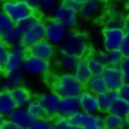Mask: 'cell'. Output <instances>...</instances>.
<instances>
[{
  "mask_svg": "<svg viewBox=\"0 0 129 129\" xmlns=\"http://www.w3.org/2000/svg\"><path fill=\"white\" fill-rule=\"evenodd\" d=\"M44 20L46 25V40L56 47H60L66 38L69 28L53 17Z\"/></svg>",
  "mask_w": 129,
  "mask_h": 129,
  "instance_id": "obj_7",
  "label": "cell"
},
{
  "mask_svg": "<svg viewBox=\"0 0 129 129\" xmlns=\"http://www.w3.org/2000/svg\"><path fill=\"white\" fill-rule=\"evenodd\" d=\"M52 17L65 25L69 29L76 28V27L79 23L80 19L78 12L69 9L62 6L61 3H59L55 7Z\"/></svg>",
  "mask_w": 129,
  "mask_h": 129,
  "instance_id": "obj_10",
  "label": "cell"
},
{
  "mask_svg": "<svg viewBox=\"0 0 129 129\" xmlns=\"http://www.w3.org/2000/svg\"><path fill=\"white\" fill-rule=\"evenodd\" d=\"M72 74L83 84H85L86 81L91 78L92 72L86 62L85 58H79L75 65L74 70H72Z\"/></svg>",
  "mask_w": 129,
  "mask_h": 129,
  "instance_id": "obj_24",
  "label": "cell"
},
{
  "mask_svg": "<svg viewBox=\"0 0 129 129\" xmlns=\"http://www.w3.org/2000/svg\"><path fill=\"white\" fill-rule=\"evenodd\" d=\"M108 112L121 118H127L129 116V102L118 96L112 102Z\"/></svg>",
  "mask_w": 129,
  "mask_h": 129,
  "instance_id": "obj_27",
  "label": "cell"
},
{
  "mask_svg": "<svg viewBox=\"0 0 129 129\" xmlns=\"http://www.w3.org/2000/svg\"><path fill=\"white\" fill-rule=\"evenodd\" d=\"M40 19H42V17L38 13H34L32 15H29L28 17L23 18V19L14 22V28L18 31V33L21 36H22L27 30H28Z\"/></svg>",
  "mask_w": 129,
  "mask_h": 129,
  "instance_id": "obj_28",
  "label": "cell"
},
{
  "mask_svg": "<svg viewBox=\"0 0 129 129\" xmlns=\"http://www.w3.org/2000/svg\"><path fill=\"white\" fill-rule=\"evenodd\" d=\"M118 50L124 57H129V32H127V31L125 32L121 46Z\"/></svg>",
  "mask_w": 129,
  "mask_h": 129,
  "instance_id": "obj_39",
  "label": "cell"
},
{
  "mask_svg": "<svg viewBox=\"0 0 129 129\" xmlns=\"http://www.w3.org/2000/svg\"><path fill=\"white\" fill-rule=\"evenodd\" d=\"M61 0H39V7L38 13L43 19H47L52 17L57 5Z\"/></svg>",
  "mask_w": 129,
  "mask_h": 129,
  "instance_id": "obj_30",
  "label": "cell"
},
{
  "mask_svg": "<svg viewBox=\"0 0 129 129\" xmlns=\"http://www.w3.org/2000/svg\"><path fill=\"white\" fill-rule=\"evenodd\" d=\"M74 129H103V114L88 113L79 110L69 118Z\"/></svg>",
  "mask_w": 129,
  "mask_h": 129,
  "instance_id": "obj_4",
  "label": "cell"
},
{
  "mask_svg": "<svg viewBox=\"0 0 129 129\" xmlns=\"http://www.w3.org/2000/svg\"><path fill=\"white\" fill-rule=\"evenodd\" d=\"M25 1L38 13V7H39V0H25Z\"/></svg>",
  "mask_w": 129,
  "mask_h": 129,
  "instance_id": "obj_43",
  "label": "cell"
},
{
  "mask_svg": "<svg viewBox=\"0 0 129 129\" xmlns=\"http://www.w3.org/2000/svg\"><path fill=\"white\" fill-rule=\"evenodd\" d=\"M124 27H113L104 25L102 30L103 50H118L125 34Z\"/></svg>",
  "mask_w": 129,
  "mask_h": 129,
  "instance_id": "obj_8",
  "label": "cell"
},
{
  "mask_svg": "<svg viewBox=\"0 0 129 129\" xmlns=\"http://www.w3.org/2000/svg\"><path fill=\"white\" fill-rule=\"evenodd\" d=\"M11 93L17 107H26V105L34 97L30 89H28L24 85L12 89Z\"/></svg>",
  "mask_w": 129,
  "mask_h": 129,
  "instance_id": "obj_20",
  "label": "cell"
},
{
  "mask_svg": "<svg viewBox=\"0 0 129 129\" xmlns=\"http://www.w3.org/2000/svg\"><path fill=\"white\" fill-rule=\"evenodd\" d=\"M80 110L88 113H99L100 107L98 103L97 94L88 91L87 89H84L82 93L78 96ZM102 113V112H101Z\"/></svg>",
  "mask_w": 129,
  "mask_h": 129,
  "instance_id": "obj_16",
  "label": "cell"
},
{
  "mask_svg": "<svg viewBox=\"0 0 129 129\" xmlns=\"http://www.w3.org/2000/svg\"><path fill=\"white\" fill-rule=\"evenodd\" d=\"M118 94L121 98L125 99V101L129 102V83L124 82L122 85L118 90Z\"/></svg>",
  "mask_w": 129,
  "mask_h": 129,
  "instance_id": "obj_41",
  "label": "cell"
},
{
  "mask_svg": "<svg viewBox=\"0 0 129 129\" xmlns=\"http://www.w3.org/2000/svg\"><path fill=\"white\" fill-rule=\"evenodd\" d=\"M21 38V36L18 33V31L15 29V28L13 27V28L7 30L3 35L1 40H2L3 42H5L6 45L11 46H13V44H15L16 42L20 41Z\"/></svg>",
  "mask_w": 129,
  "mask_h": 129,
  "instance_id": "obj_33",
  "label": "cell"
},
{
  "mask_svg": "<svg viewBox=\"0 0 129 129\" xmlns=\"http://www.w3.org/2000/svg\"><path fill=\"white\" fill-rule=\"evenodd\" d=\"M10 52V46L0 40V74L4 72V66L7 55Z\"/></svg>",
  "mask_w": 129,
  "mask_h": 129,
  "instance_id": "obj_37",
  "label": "cell"
},
{
  "mask_svg": "<svg viewBox=\"0 0 129 129\" xmlns=\"http://www.w3.org/2000/svg\"><path fill=\"white\" fill-rule=\"evenodd\" d=\"M118 96H119V94H118V91H116V90H110V89H108L107 91L103 92V93L97 94L99 107H100V111L103 114L108 112L109 108H110L112 102L115 99L118 98Z\"/></svg>",
  "mask_w": 129,
  "mask_h": 129,
  "instance_id": "obj_25",
  "label": "cell"
},
{
  "mask_svg": "<svg viewBox=\"0 0 129 129\" xmlns=\"http://www.w3.org/2000/svg\"><path fill=\"white\" fill-rule=\"evenodd\" d=\"M120 68L123 71L125 82L129 83V57H124L123 61L120 65Z\"/></svg>",
  "mask_w": 129,
  "mask_h": 129,
  "instance_id": "obj_40",
  "label": "cell"
},
{
  "mask_svg": "<svg viewBox=\"0 0 129 129\" xmlns=\"http://www.w3.org/2000/svg\"><path fill=\"white\" fill-rule=\"evenodd\" d=\"M10 50L15 52V53L26 55L29 52V47L26 44H24L21 40H20V41L16 42L15 44H13V46H10Z\"/></svg>",
  "mask_w": 129,
  "mask_h": 129,
  "instance_id": "obj_38",
  "label": "cell"
},
{
  "mask_svg": "<svg viewBox=\"0 0 129 129\" xmlns=\"http://www.w3.org/2000/svg\"><path fill=\"white\" fill-rule=\"evenodd\" d=\"M24 54L15 53V52L10 50L9 53L7 55V58L6 60V62H5L4 72L21 70L23 61H24Z\"/></svg>",
  "mask_w": 129,
  "mask_h": 129,
  "instance_id": "obj_26",
  "label": "cell"
},
{
  "mask_svg": "<svg viewBox=\"0 0 129 129\" xmlns=\"http://www.w3.org/2000/svg\"><path fill=\"white\" fill-rule=\"evenodd\" d=\"M85 58L86 60V62H87L90 70H91L92 75H99L103 73V70L105 68V65L100 60L96 53L91 51Z\"/></svg>",
  "mask_w": 129,
  "mask_h": 129,
  "instance_id": "obj_29",
  "label": "cell"
},
{
  "mask_svg": "<svg viewBox=\"0 0 129 129\" xmlns=\"http://www.w3.org/2000/svg\"><path fill=\"white\" fill-rule=\"evenodd\" d=\"M102 75L104 78L108 89L118 91L122 84L125 82L123 71L120 66L106 65Z\"/></svg>",
  "mask_w": 129,
  "mask_h": 129,
  "instance_id": "obj_11",
  "label": "cell"
},
{
  "mask_svg": "<svg viewBox=\"0 0 129 129\" xmlns=\"http://www.w3.org/2000/svg\"><path fill=\"white\" fill-rule=\"evenodd\" d=\"M124 28L125 29V31L129 32V12L126 13L125 14V24H124Z\"/></svg>",
  "mask_w": 129,
  "mask_h": 129,
  "instance_id": "obj_44",
  "label": "cell"
},
{
  "mask_svg": "<svg viewBox=\"0 0 129 129\" xmlns=\"http://www.w3.org/2000/svg\"><path fill=\"white\" fill-rule=\"evenodd\" d=\"M44 110V116L49 119H53L57 116L61 97L53 90L40 93L38 96Z\"/></svg>",
  "mask_w": 129,
  "mask_h": 129,
  "instance_id": "obj_9",
  "label": "cell"
},
{
  "mask_svg": "<svg viewBox=\"0 0 129 129\" xmlns=\"http://www.w3.org/2000/svg\"><path fill=\"white\" fill-rule=\"evenodd\" d=\"M53 129H74L72 125L70 124L69 118L57 115L52 119Z\"/></svg>",
  "mask_w": 129,
  "mask_h": 129,
  "instance_id": "obj_35",
  "label": "cell"
},
{
  "mask_svg": "<svg viewBox=\"0 0 129 129\" xmlns=\"http://www.w3.org/2000/svg\"><path fill=\"white\" fill-rule=\"evenodd\" d=\"M124 56L120 53L119 50H113V51H108V56H107V65H112V66H120L121 62L123 61Z\"/></svg>",
  "mask_w": 129,
  "mask_h": 129,
  "instance_id": "obj_36",
  "label": "cell"
},
{
  "mask_svg": "<svg viewBox=\"0 0 129 129\" xmlns=\"http://www.w3.org/2000/svg\"><path fill=\"white\" fill-rule=\"evenodd\" d=\"M26 81V75L22 70L7 71L0 74V88L11 91L13 88L22 85Z\"/></svg>",
  "mask_w": 129,
  "mask_h": 129,
  "instance_id": "obj_13",
  "label": "cell"
},
{
  "mask_svg": "<svg viewBox=\"0 0 129 129\" xmlns=\"http://www.w3.org/2000/svg\"><path fill=\"white\" fill-rule=\"evenodd\" d=\"M46 39V25L42 18L21 36V40L29 47L41 40Z\"/></svg>",
  "mask_w": 129,
  "mask_h": 129,
  "instance_id": "obj_14",
  "label": "cell"
},
{
  "mask_svg": "<svg viewBox=\"0 0 129 129\" xmlns=\"http://www.w3.org/2000/svg\"><path fill=\"white\" fill-rule=\"evenodd\" d=\"M85 88L95 94H99L108 90L107 84L102 74L92 75L91 78L85 84Z\"/></svg>",
  "mask_w": 129,
  "mask_h": 129,
  "instance_id": "obj_23",
  "label": "cell"
},
{
  "mask_svg": "<svg viewBox=\"0 0 129 129\" xmlns=\"http://www.w3.org/2000/svg\"><path fill=\"white\" fill-rule=\"evenodd\" d=\"M75 1H77V2H78V3H79V4L81 5V4H83L84 2H85V1H86V0H75Z\"/></svg>",
  "mask_w": 129,
  "mask_h": 129,
  "instance_id": "obj_47",
  "label": "cell"
},
{
  "mask_svg": "<svg viewBox=\"0 0 129 129\" xmlns=\"http://www.w3.org/2000/svg\"><path fill=\"white\" fill-rule=\"evenodd\" d=\"M3 1H4V0H0V3H1V2H3Z\"/></svg>",
  "mask_w": 129,
  "mask_h": 129,
  "instance_id": "obj_50",
  "label": "cell"
},
{
  "mask_svg": "<svg viewBox=\"0 0 129 129\" xmlns=\"http://www.w3.org/2000/svg\"><path fill=\"white\" fill-rule=\"evenodd\" d=\"M125 14L123 11L116 6H107L104 17L103 19V25L113 27H124Z\"/></svg>",
  "mask_w": 129,
  "mask_h": 129,
  "instance_id": "obj_18",
  "label": "cell"
},
{
  "mask_svg": "<svg viewBox=\"0 0 129 129\" xmlns=\"http://www.w3.org/2000/svg\"><path fill=\"white\" fill-rule=\"evenodd\" d=\"M103 126L105 129L129 128L127 118H121L109 112L103 114Z\"/></svg>",
  "mask_w": 129,
  "mask_h": 129,
  "instance_id": "obj_22",
  "label": "cell"
},
{
  "mask_svg": "<svg viewBox=\"0 0 129 129\" xmlns=\"http://www.w3.org/2000/svg\"><path fill=\"white\" fill-rule=\"evenodd\" d=\"M29 129H53V121L46 117L33 119Z\"/></svg>",
  "mask_w": 129,
  "mask_h": 129,
  "instance_id": "obj_34",
  "label": "cell"
},
{
  "mask_svg": "<svg viewBox=\"0 0 129 129\" xmlns=\"http://www.w3.org/2000/svg\"><path fill=\"white\" fill-rule=\"evenodd\" d=\"M78 60L73 54L60 49L53 60V66L58 72H72Z\"/></svg>",
  "mask_w": 129,
  "mask_h": 129,
  "instance_id": "obj_12",
  "label": "cell"
},
{
  "mask_svg": "<svg viewBox=\"0 0 129 129\" xmlns=\"http://www.w3.org/2000/svg\"><path fill=\"white\" fill-rule=\"evenodd\" d=\"M25 108H26L27 111L28 112V114L30 115V117L33 119H37V118L45 117L43 107H42L38 97H33V99L26 105Z\"/></svg>",
  "mask_w": 129,
  "mask_h": 129,
  "instance_id": "obj_31",
  "label": "cell"
},
{
  "mask_svg": "<svg viewBox=\"0 0 129 129\" xmlns=\"http://www.w3.org/2000/svg\"><path fill=\"white\" fill-rule=\"evenodd\" d=\"M127 121H128V126H129V116L127 117Z\"/></svg>",
  "mask_w": 129,
  "mask_h": 129,
  "instance_id": "obj_49",
  "label": "cell"
},
{
  "mask_svg": "<svg viewBox=\"0 0 129 129\" xmlns=\"http://www.w3.org/2000/svg\"><path fill=\"white\" fill-rule=\"evenodd\" d=\"M7 118L6 117H4L2 115H0V129H3V126H4V124L6 123Z\"/></svg>",
  "mask_w": 129,
  "mask_h": 129,
  "instance_id": "obj_45",
  "label": "cell"
},
{
  "mask_svg": "<svg viewBox=\"0 0 129 129\" xmlns=\"http://www.w3.org/2000/svg\"><path fill=\"white\" fill-rule=\"evenodd\" d=\"M107 3L102 0H86L80 5L78 15L87 21H98L103 19L106 12Z\"/></svg>",
  "mask_w": 129,
  "mask_h": 129,
  "instance_id": "obj_6",
  "label": "cell"
},
{
  "mask_svg": "<svg viewBox=\"0 0 129 129\" xmlns=\"http://www.w3.org/2000/svg\"><path fill=\"white\" fill-rule=\"evenodd\" d=\"M52 90L60 97H78L85 89V84L80 82L72 72H58L52 75Z\"/></svg>",
  "mask_w": 129,
  "mask_h": 129,
  "instance_id": "obj_1",
  "label": "cell"
},
{
  "mask_svg": "<svg viewBox=\"0 0 129 129\" xmlns=\"http://www.w3.org/2000/svg\"><path fill=\"white\" fill-rule=\"evenodd\" d=\"M80 110L78 97H61L57 115L70 118Z\"/></svg>",
  "mask_w": 129,
  "mask_h": 129,
  "instance_id": "obj_19",
  "label": "cell"
},
{
  "mask_svg": "<svg viewBox=\"0 0 129 129\" xmlns=\"http://www.w3.org/2000/svg\"><path fill=\"white\" fill-rule=\"evenodd\" d=\"M102 1H103V2H105V3H107V4H108V3H110L111 0H102Z\"/></svg>",
  "mask_w": 129,
  "mask_h": 129,
  "instance_id": "obj_48",
  "label": "cell"
},
{
  "mask_svg": "<svg viewBox=\"0 0 129 129\" xmlns=\"http://www.w3.org/2000/svg\"><path fill=\"white\" fill-rule=\"evenodd\" d=\"M0 4V9L14 22L38 13L25 0H4Z\"/></svg>",
  "mask_w": 129,
  "mask_h": 129,
  "instance_id": "obj_5",
  "label": "cell"
},
{
  "mask_svg": "<svg viewBox=\"0 0 129 129\" xmlns=\"http://www.w3.org/2000/svg\"><path fill=\"white\" fill-rule=\"evenodd\" d=\"M21 70L26 76L32 77H50L53 70V62L46 61L28 53L25 55Z\"/></svg>",
  "mask_w": 129,
  "mask_h": 129,
  "instance_id": "obj_3",
  "label": "cell"
},
{
  "mask_svg": "<svg viewBox=\"0 0 129 129\" xmlns=\"http://www.w3.org/2000/svg\"><path fill=\"white\" fill-rule=\"evenodd\" d=\"M35 56L46 61H53L57 53V47L47 40L44 39L29 46V52Z\"/></svg>",
  "mask_w": 129,
  "mask_h": 129,
  "instance_id": "obj_15",
  "label": "cell"
},
{
  "mask_svg": "<svg viewBox=\"0 0 129 129\" xmlns=\"http://www.w3.org/2000/svg\"><path fill=\"white\" fill-rule=\"evenodd\" d=\"M14 27V21L0 9V40L7 30Z\"/></svg>",
  "mask_w": 129,
  "mask_h": 129,
  "instance_id": "obj_32",
  "label": "cell"
},
{
  "mask_svg": "<svg viewBox=\"0 0 129 129\" xmlns=\"http://www.w3.org/2000/svg\"><path fill=\"white\" fill-rule=\"evenodd\" d=\"M15 107L11 91L0 88V115L7 118Z\"/></svg>",
  "mask_w": 129,
  "mask_h": 129,
  "instance_id": "obj_21",
  "label": "cell"
},
{
  "mask_svg": "<svg viewBox=\"0 0 129 129\" xmlns=\"http://www.w3.org/2000/svg\"><path fill=\"white\" fill-rule=\"evenodd\" d=\"M7 119L17 125L18 129H29L33 118L27 111L25 107H17L8 115Z\"/></svg>",
  "mask_w": 129,
  "mask_h": 129,
  "instance_id": "obj_17",
  "label": "cell"
},
{
  "mask_svg": "<svg viewBox=\"0 0 129 129\" xmlns=\"http://www.w3.org/2000/svg\"><path fill=\"white\" fill-rule=\"evenodd\" d=\"M60 49L71 53L77 58H84L91 52V43L86 33L76 28L69 29Z\"/></svg>",
  "mask_w": 129,
  "mask_h": 129,
  "instance_id": "obj_2",
  "label": "cell"
},
{
  "mask_svg": "<svg viewBox=\"0 0 129 129\" xmlns=\"http://www.w3.org/2000/svg\"><path fill=\"white\" fill-rule=\"evenodd\" d=\"M60 3L62 6H64L65 7L76 12H78V9H79V6H80L79 3H78L75 0H61Z\"/></svg>",
  "mask_w": 129,
  "mask_h": 129,
  "instance_id": "obj_42",
  "label": "cell"
},
{
  "mask_svg": "<svg viewBox=\"0 0 129 129\" xmlns=\"http://www.w3.org/2000/svg\"><path fill=\"white\" fill-rule=\"evenodd\" d=\"M111 1L114 3H117V4H120V5L129 4V0H111Z\"/></svg>",
  "mask_w": 129,
  "mask_h": 129,
  "instance_id": "obj_46",
  "label": "cell"
}]
</instances>
